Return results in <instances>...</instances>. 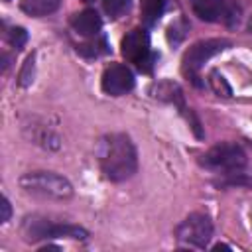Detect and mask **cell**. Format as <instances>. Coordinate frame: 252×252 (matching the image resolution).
<instances>
[{
    "mask_svg": "<svg viewBox=\"0 0 252 252\" xmlns=\"http://www.w3.org/2000/svg\"><path fill=\"white\" fill-rule=\"evenodd\" d=\"M100 169L110 181H124L136 173L138 158L132 140L126 134H110L98 146Z\"/></svg>",
    "mask_w": 252,
    "mask_h": 252,
    "instance_id": "obj_1",
    "label": "cell"
},
{
    "mask_svg": "<svg viewBox=\"0 0 252 252\" xmlns=\"http://www.w3.org/2000/svg\"><path fill=\"white\" fill-rule=\"evenodd\" d=\"M20 185L30 193H37V195L51 197V199H67L73 195L71 183L65 177L51 173V171L26 173L20 177Z\"/></svg>",
    "mask_w": 252,
    "mask_h": 252,
    "instance_id": "obj_2",
    "label": "cell"
},
{
    "mask_svg": "<svg viewBox=\"0 0 252 252\" xmlns=\"http://www.w3.org/2000/svg\"><path fill=\"white\" fill-rule=\"evenodd\" d=\"M122 55L134 63L140 71H152L154 61H156V53L150 49V35L146 30L136 28L132 32H128L122 37Z\"/></svg>",
    "mask_w": 252,
    "mask_h": 252,
    "instance_id": "obj_3",
    "label": "cell"
},
{
    "mask_svg": "<svg viewBox=\"0 0 252 252\" xmlns=\"http://www.w3.org/2000/svg\"><path fill=\"white\" fill-rule=\"evenodd\" d=\"M24 234L26 240L35 242L41 238H59V236H67V238H87V230L75 224H53L49 220L43 219H26L24 222Z\"/></svg>",
    "mask_w": 252,
    "mask_h": 252,
    "instance_id": "obj_4",
    "label": "cell"
},
{
    "mask_svg": "<svg viewBox=\"0 0 252 252\" xmlns=\"http://www.w3.org/2000/svg\"><path fill=\"white\" fill-rule=\"evenodd\" d=\"M175 236L181 244H187V246H195V248H203L207 246V242L211 240L213 236V222L207 215H201V213H195V215H189L175 230Z\"/></svg>",
    "mask_w": 252,
    "mask_h": 252,
    "instance_id": "obj_5",
    "label": "cell"
},
{
    "mask_svg": "<svg viewBox=\"0 0 252 252\" xmlns=\"http://www.w3.org/2000/svg\"><path fill=\"white\" fill-rule=\"evenodd\" d=\"M203 163L217 171H236L246 163V154L238 144H217L205 154Z\"/></svg>",
    "mask_w": 252,
    "mask_h": 252,
    "instance_id": "obj_6",
    "label": "cell"
},
{
    "mask_svg": "<svg viewBox=\"0 0 252 252\" xmlns=\"http://www.w3.org/2000/svg\"><path fill=\"white\" fill-rule=\"evenodd\" d=\"M224 45H228L224 39H205V41H199L195 45H191L187 49V53L183 55V73L195 81L199 69L203 67V63L207 59H211L213 55H217L219 51L224 49Z\"/></svg>",
    "mask_w": 252,
    "mask_h": 252,
    "instance_id": "obj_7",
    "label": "cell"
},
{
    "mask_svg": "<svg viewBox=\"0 0 252 252\" xmlns=\"http://www.w3.org/2000/svg\"><path fill=\"white\" fill-rule=\"evenodd\" d=\"M191 6L205 22H224L228 26L238 22V8L228 0H191Z\"/></svg>",
    "mask_w": 252,
    "mask_h": 252,
    "instance_id": "obj_8",
    "label": "cell"
},
{
    "mask_svg": "<svg viewBox=\"0 0 252 252\" xmlns=\"http://www.w3.org/2000/svg\"><path fill=\"white\" fill-rule=\"evenodd\" d=\"M134 89V75L122 63H112L102 73V91L110 96L126 94Z\"/></svg>",
    "mask_w": 252,
    "mask_h": 252,
    "instance_id": "obj_9",
    "label": "cell"
},
{
    "mask_svg": "<svg viewBox=\"0 0 252 252\" xmlns=\"http://www.w3.org/2000/svg\"><path fill=\"white\" fill-rule=\"evenodd\" d=\"M71 26L81 35H96L102 28V20L94 10H83L71 18Z\"/></svg>",
    "mask_w": 252,
    "mask_h": 252,
    "instance_id": "obj_10",
    "label": "cell"
},
{
    "mask_svg": "<svg viewBox=\"0 0 252 252\" xmlns=\"http://www.w3.org/2000/svg\"><path fill=\"white\" fill-rule=\"evenodd\" d=\"M169 0H140V12H142V20L148 26H154L165 12Z\"/></svg>",
    "mask_w": 252,
    "mask_h": 252,
    "instance_id": "obj_11",
    "label": "cell"
},
{
    "mask_svg": "<svg viewBox=\"0 0 252 252\" xmlns=\"http://www.w3.org/2000/svg\"><path fill=\"white\" fill-rule=\"evenodd\" d=\"M59 6H61V0H22V10L35 18L53 14Z\"/></svg>",
    "mask_w": 252,
    "mask_h": 252,
    "instance_id": "obj_12",
    "label": "cell"
},
{
    "mask_svg": "<svg viewBox=\"0 0 252 252\" xmlns=\"http://www.w3.org/2000/svg\"><path fill=\"white\" fill-rule=\"evenodd\" d=\"M102 8L110 18H120L130 10V0H102Z\"/></svg>",
    "mask_w": 252,
    "mask_h": 252,
    "instance_id": "obj_13",
    "label": "cell"
},
{
    "mask_svg": "<svg viewBox=\"0 0 252 252\" xmlns=\"http://www.w3.org/2000/svg\"><path fill=\"white\" fill-rule=\"evenodd\" d=\"M211 87L215 89V93H219V94H222V96H228L230 94V87L226 85V81H224V77L222 75H219L217 71H213L211 73Z\"/></svg>",
    "mask_w": 252,
    "mask_h": 252,
    "instance_id": "obj_14",
    "label": "cell"
},
{
    "mask_svg": "<svg viewBox=\"0 0 252 252\" xmlns=\"http://www.w3.org/2000/svg\"><path fill=\"white\" fill-rule=\"evenodd\" d=\"M8 41H10L16 49H22L24 43L28 41V33H26V30H24V28H12V30L8 32Z\"/></svg>",
    "mask_w": 252,
    "mask_h": 252,
    "instance_id": "obj_15",
    "label": "cell"
},
{
    "mask_svg": "<svg viewBox=\"0 0 252 252\" xmlns=\"http://www.w3.org/2000/svg\"><path fill=\"white\" fill-rule=\"evenodd\" d=\"M0 209H2V217H0V220H2V222H6V220L10 219V213H12L10 203H8V199H6V197H2V201H0Z\"/></svg>",
    "mask_w": 252,
    "mask_h": 252,
    "instance_id": "obj_16",
    "label": "cell"
},
{
    "mask_svg": "<svg viewBox=\"0 0 252 252\" xmlns=\"http://www.w3.org/2000/svg\"><path fill=\"white\" fill-rule=\"evenodd\" d=\"M85 2H93V0H85Z\"/></svg>",
    "mask_w": 252,
    "mask_h": 252,
    "instance_id": "obj_17",
    "label": "cell"
}]
</instances>
